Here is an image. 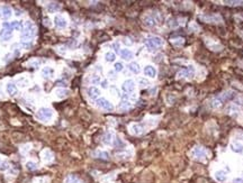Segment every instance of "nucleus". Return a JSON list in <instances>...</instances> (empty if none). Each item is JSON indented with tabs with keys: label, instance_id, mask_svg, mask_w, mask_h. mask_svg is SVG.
<instances>
[{
	"label": "nucleus",
	"instance_id": "473e14b6",
	"mask_svg": "<svg viewBox=\"0 0 243 183\" xmlns=\"http://www.w3.org/2000/svg\"><path fill=\"white\" fill-rule=\"evenodd\" d=\"M177 76L178 78H187V76H190V74H189V72L186 69V70H181L180 72H178Z\"/></svg>",
	"mask_w": 243,
	"mask_h": 183
},
{
	"label": "nucleus",
	"instance_id": "412c9836",
	"mask_svg": "<svg viewBox=\"0 0 243 183\" xmlns=\"http://www.w3.org/2000/svg\"><path fill=\"white\" fill-rule=\"evenodd\" d=\"M42 74L44 75L45 78H51V76H53V74H54V69L51 67V66H45V67H43V70H42Z\"/></svg>",
	"mask_w": 243,
	"mask_h": 183
},
{
	"label": "nucleus",
	"instance_id": "39448f33",
	"mask_svg": "<svg viewBox=\"0 0 243 183\" xmlns=\"http://www.w3.org/2000/svg\"><path fill=\"white\" fill-rule=\"evenodd\" d=\"M192 156L196 160H204L206 157V151L201 146L194 147V149L192 151Z\"/></svg>",
	"mask_w": 243,
	"mask_h": 183
},
{
	"label": "nucleus",
	"instance_id": "e433bc0d",
	"mask_svg": "<svg viewBox=\"0 0 243 183\" xmlns=\"http://www.w3.org/2000/svg\"><path fill=\"white\" fill-rule=\"evenodd\" d=\"M9 168V163L8 162H2L0 163V171H6Z\"/></svg>",
	"mask_w": 243,
	"mask_h": 183
},
{
	"label": "nucleus",
	"instance_id": "a18cd8bd",
	"mask_svg": "<svg viewBox=\"0 0 243 183\" xmlns=\"http://www.w3.org/2000/svg\"><path fill=\"white\" fill-rule=\"evenodd\" d=\"M101 87H103V88H107V87H108V82L106 80L103 81V82H101Z\"/></svg>",
	"mask_w": 243,
	"mask_h": 183
},
{
	"label": "nucleus",
	"instance_id": "bb28decb",
	"mask_svg": "<svg viewBox=\"0 0 243 183\" xmlns=\"http://www.w3.org/2000/svg\"><path fill=\"white\" fill-rule=\"evenodd\" d=\"M10 26H11V29L13 30H22L23 29V25L18 20H14V22H10Z\"/></svg>",
	"mask_w": 243,
	"mask_h": 183
},
{
	"label": "nucleus",
	"instance_id": "c756f323",
	"mask_svg": "<svg viewBox=\"0 0 243 183\" xmlns=\"http://www.w3.org/2000/svg\"><path fill=\"white\" fill-rule=\"evenodd\" d=\"M222 103H223V100H222L221 98H215V99L212 100L211 106H212L213 108H220L222 106Z\"/></svg>",
	"mask_w": 243,
	"mask_h": 183
},
{
	"label": "nucleus",
	"instance_id": "6ab92c4d",
	"mask_svg": "<svg viewBox=\"0 0 243 183\" xmlns=\"http://www.w3.org/2000/svg\"><path fill=\"white\" fill-rule=\"evenodd\" d=\"M113 139H114V135H113V133L107 132L105 135H104L103 142H104V144H106V145H111V143H113Z\"/></svg>",
	"mask_w": 243,
	"mask_h": 183
},
{
	"label": "nucleus",
	"instance_id": "9b49d317",
	"mask_svg": "<svg viewBox=\"0 0 243 183\" xmlns=\"http://www.w3.org/2000/svg\"><path fill=\"white\" fill-rule=\"evenodd\" d=\"M143 22H144V25L147 27H154L155 25H156V19L152 15L145 16L144 19H143Z\"/></svg>",
	"mask_w": 243,
	"mask_h": 183
},
{
	"label": "nucleus",
	"instance_id": "0eeeda50",
	"mask_svg": "<svg viewBox=\"0 0 243 183\" xmlns=\"http://www.w3.org/2000/svg\"><path fill=\"white\" fill-rule=\"evenodd\" d=\"M54 25H55V27H58L59 29H63V28H66V27L68 22H66V19L63 17V16L56 15L54 17Z\"/></svg>",
	"mask_w": 243,
	"mask_h": 183
},
{
	"label": "nucleus",
	"instance_id": "37998d69",
	"mask_svg": "<svg viewBox=\"0 0 243 183\" xmlns=\"http://www.w3.org/2000/svg\"><path fill=\"white\" fill-rule=\"evenodd\" d=\"M113 48H114L116 52L119 51V43H117V42H116V43H114V44H113Z\"/></svg>",
	"mask_w": 243,
	"mask_h": 183
},
{
	"label": "nucleus",
	"instance_id": "f8f14e48",
	"mask_svg": "<svg viewBox=\"0 0 243 183\" xmlns=\"http://www.w3.org/2000/svg\"><path fill=\"white\" fill-rule=\"evenodd\" d=\"M144 74L147 76H150V78H155V75H156V69L153 65H147L144 67Z\"/></svg>",
	"mask_w": 243,
	"mask_h": 183
},
{
	"label": "nucleus",
	"instance_id": "49530a36",
	"mask_svg": "<svg viewBox=\"0 0 243 183\" xmlns=\"http://www.w3.org/2000/svg\"><path fill=\"white\" fill-rule=\"evenodd\" d=\"M78 183H82V182H81V181H79V182H78Z\"/></svg>",
	"mask_w": 243,
	"mask_h": 183
},
{
	"label": "nucleus",
	"instance_id": "a211bd4d",
	"mask_svg": "<svg viewBox=\"0 0 243 183\" xmlns=\"http://www.w3.org/2000/svg\"><path fill=\"white\" fill-rule=\"evenodd\" d=\"M128 70H130V71L134 74L140 73V71H141L140 64H139L137 62H132V63H130V64H128Z\"/></svg>",
	"mask_w": 243,
	"mask_h": 183
},
{
	"label": "nucleus",
	"instance_id": "b1692460",
	"mask_svg": "<svg viewBox=\"0 0 243 183\" xmlns=\"http://www.w3.org/2000/svg\"><path fill=\"white\" fill-rule=\"evenodd\" d=\"M118 108L120 110H127V109H131L132 108V103L130 102L128 100H123L122 102L119 103Z\"/></svg>",
	"mask_w": 243,
	"mask_h": 183
},
{
	"label": "nucleus",
	"instance_id": "c85d7f7f",
	"mask_svg": "<svg viewBox=\"0 0 243 183\" xmlns=\"http://www.w3.org/2000/svg\"><path fill=\"white\" fill-rule=\"evenodd\" d=\"M234 97H235V95H234L233 91H226V92H224V93L222 95V99H223V100H231V99H233Z\"/></svg>",
	"mask_w": 243,
	"mask_h": 183
},
{
	"label": "nucleus",
	"instance_id": "7c9ffc66",
	"mask_svg": "<svg viewBox=\"0 0 243 183\" xmlns=\"http://www.w3.org/2000/svg\"><path fill=\"white\" fill-rule=\"evenodd\" d=\"M80 181L75 175H69L66 179V183H78Z\"/></svg>",
	"mask_w": 243,
	"mask_h": 183
},
{
	"label": "nucleus",
	"instance_id": "79ce46f5",
	"mask_svg": "<svg viewBox=\"0 0 243 183\" xmlns=\"http://www.w3.org/2000/svg\"><path fill=\"white\" fill-rule=\"evenodd\" d=\"M56 86H58V87H66V83L64 81H58V82H56Z\"/></svg>",
	"mask_w": 243,
	"mask_h": 183
},
{
	"label": "nucleus",
	"instance_id": "4be33fe9",
	"mask_svg": "<svg viewBox=\"0 0 243 183\" xmlns=\"http://www.w3.org/2000/svg\"><path fill=\"white\" fill-rule=\"evenodd\" d=\"M200 19H203L205 22H216L217 20H222L220 16H201Z\"/></svg>",
	"mask_w": 243,
	"mask_h": 183
},
{
	"label": "nucleus",
	"instance_id": "9d476101",
	"mask_svg": "<svg viewBox=\"0 0 243 183\" xmlns=\"http://www.w3.org/2000/svg\"><path fill=\"white\" fill-rule=\"evenodd\" d=\"M214 177H215V180H216L217 182H225V181L228 180V174H226L224 171L220 170V171L215 172Z\"/></svg>",
	"mask_w": 243,
	"mask_h": 183
},
{
	"label": "nucleus",
	"instance_id": "a878e982",
	"mask_svg": "<svg viewBox=\"0 0 243 183\" xmlns=\"http://www.w3.org/2000/svg\"><path fill=\"white\" fill-rule=\"evenodd\" d=\"M59 9H60V5L58 2H51V4H49V6H47V10H49L50 13L58 11Z\"/></svg>",
	"mask_w": 243,
	"mask_h": 183
},
{
	"label": "nucleus",
	"instance_id": "1a4fd4ad",
	"mask_svg": "<svg viewBox=\"0 0 243 183\" xmlns=\"http://www.w3.org/2000/svg\"><path fill=\"white\" fill-rule=\"evenodd\" d=\"M119 54H120L122 59H124L125 61H130V60H132L133 56H134L133 52L131 51V50H128V48H123V50H120V51H119Z\"/></svg>",
	"mask_w": 243,
	"mask_h": 183
},
{
	"label": "nucleus",
	"instance_id": "4c0bfd02",
	"mask_svg": "<svg viewBox=\"0 0 243 183\" xmlns=\"http://www.w3.org/2000/svg\"><path fill=\"white\" fill-rule=\"evenodd\" d=\"M39 64H41V62H39V61H34V60H33L32 62H30V63H28V65H30L32 67H34V69L38 67V66H39Z\"/></svg>",
	"mask_w": 243,
	"mask_h": 183
},
{
	"label": "nucleus",
	"instance_id": "c9c22d12",
	"mask_svg": "<svg viewBox=\"0 0 243 183\" xmlns=\"http://www.w3.org/2000/svg\"><path fill=\"white\" fill-rule=\"evenodd\" d=\"M139 83H140L141 87H147V86L150 84V83H149V81H147V79H144V78H141V79H139Z\"/></svg>",
	"mask_w": 243,
	"mask_h": 183
},
{
	"label": "nucleus",
	"instance_id": "c03bdc74",
	"mask_svg": "<svg viewBox=\"0 0 243 183\" xmlns=\"http://www.w3.org/2000/svg\"><path fill=\"white\" fill-rule=\"evenodd\" d=\"M233 183H243V179H241V177H236V179H234Z\"/></svg>",
	"mask_w": 243,
	"mask_h": 183
},
{
	"label": "nucleus",
	"instance_id": "f704fd0d",
	"mask_svg": "<svg viewBox=\"0 0 243 183\" xmlns=\"http://www.w3.org/2000/svg\"><path fill=\"white\" fill-rule=\"evenodd\" d=\"M100 82H101V80H100V76L99 75H92L91 76V83L92 84H98Z\"/></svg>",
	"mask_w": 243,
	"mask_h": 183
},
{
	"label": "nucleus",
	"instance_id": "5701e85b",
	"mask_svg": "<svg viewBox=\"0 0 243 183\" xmlns=\"http://www.w3.org/2000/svg\"><path fill=\"white\" fill-rule=\"evenodd\" d=\"M55 95H56V97L59 99H63V98H66V95H69V91L66 89H58L55 91Z\"/></svg>",
	"mask_w": 243,
	"mask_h": 183
},
{
	"label": "nucleus",
	"instance_id": "4468645a",
	"mask_svg": "<svg viewBox=\"0 0 243 183\" xmlns=\"http://www.w3.org/2000/svg\"><path fill=\"white\" fill-rule=\"evenodd\" d=\"M6 91H7L8 95H13V97L18 93V89H17V86L15 83H8L6 86Z\"/></svg>",
	"mask_w": 243,
	"mask_h": 183
},
{
	"label": "nucleus",
	"instance_id": "f3484780",
	"mask_svg": "<svg viewBox=\"0 0 243 183\" xmlns=\"http://www.w3.org/2000/svg\"><path fill=\"white\" fill-rule=\"evenodd\" d=\"M42 158L44 160L45 162H51V161H53V153H52L50 149H44L43 152H42Z\"/></svg>",
	"mask_w": 243,
	"mask_h": 183
},
{
	"label": "nucleus",
	"instance_id": "20e7f679",
	"mask_svg": "<svg viewBox=\"0 0 243 183\" xmlns=\"http://www.w3.org/2000/svg\"><path fill=\"white\" fill-rule=\"evenodd\" d=\"M96 104L97 107L101 108V109L106 110V111H113L114 110V106L111 101H108L107 99L105 98H98L96 100Z\"/></svg>",
	"mask_w": 243,
	"mask_h": 183
},
{
	"label": "nucleus",
	"instance_id": "cd10ccee",
	"mask_svg": "<svg viewBox=\"0 0 243 183\" xmlns=\"http://www.w3.org/2000/svg\"><path fill=\"white\" fill-rule=\"evenodd\" d=\"M95 155L98 158H101V160H108L109 158V154L107 152H104V151H98V152L95 153Z\"/></svg>",
	"mask_w": 243,
	"mask_h": 183
},
{
	"label": "nucleus",
	"instance_id": "ea45409f",
	"mask_svg": "<svg viewBox=\"0 0 243 183\" xmlns=\"http://www.w3.org/2000/svg\"><path fill=\"white\" fill-rule=\"evenodd\" d=\"M172 43H173V45H181L182 43H184V39L182 38H177V39H173L172 41Z\"/></svg>",
	"mask_w": 243,
	"mask_h": 183
},
{
	"label": "nucleus",
	"instance_id": "72a5a7b5",
	"mask_svg": "<svg viewBox=\"0 0 243 183\" xmlns=\"http://www.w3.org/2000/svg\"><path fill=\"white\" fill-rule=\"evenodd\" d=\"M26 168L30 170V171H35L37 168V165L35 163H33V162H27L26 163Z\"/></svg>",
	"mask_w": 243,
	"mask_h": 183
},
{
	"label": "nucleus",
	"instance_id": "ddd939ff",
	"mask_svg": "<svg viewBox=\"0 0 243 183\" xmlns=\"http://www.w3.org/2000/svg\"><path fill=\"white\" fill-rule=\"evenodd\" d=\"M88 95L90 99H97L100 95V90L97 87H90L88 89Z\"/></svg>",
	"mask_w": 243,
	"mask_h": 183
},
{
	"label": "nucleus",
	"instance_id": "2f4dec72",
	"mask_svg": "<svg viewBox=\"0 0 243 183\" xmlns=\"http://www.w3.org/2000/svg\"><path fill=\"white\" fill-rule=\"evenodd\" d=\"M123 69H124L123 63H120V62L115 63V65H114V71H115V72H120V71H123Z\"/></svg>",
	"mask_w": 243,
	"mask_h": 183
},
{
	"label": "nucleus",
	"instance_id": "dca6fc26",
	"mask_svg": "<svg viewBox=\"0 0 243 183\" xmlns=\"http://www.w3.org/2000/svg\"><path fill=\"white\" fill-rule=\"evenodd\" d=\"M11 36H13V30L5 29V28L0 30V37H1L2 41H8V39L11 38Z\"/></svg>",
	"mask_w": 243,
	"mask_h": 183
},
{
	"label": "nucleus",
	"instance_id": "58836bf2",
	"mask_svg": "<svg viewBox=\"0 0 243 183\" xmlns=\"http://www.w3.org/2000/svg\"><path fill=\"white\" fill-rule=\"evenodd\" d=\"M224 4H228V5H232V6H235V5H243V1H224Z\"/></svg>",
	"mask_w": 243,
	"mask_h": 183
},
{
	"label": "nucleus",
	"instance_id": "f257e3e1",
	"mask_svg": "<svg viewBox=\"0 0 243 183\" xmlns=\"http://www.w3.org/2000/svg\"><path fill=\"white\" fill-rule=\"evenodd\" d=\"M35 34H36V27L34 26L33 22L28 20V22H25V26H24L22 34H20V39H22V42H27L35 36Z\"/></svg>",
	"mask_w": 243,
	"mask_h": 183
},
{
	"label": "nucleus",
	"instance_id": "6e6552de",
	"mask_svg": "<svg viewBox=\"0 0 243 183\" xmlns=\"http://www.w3.org/2000/svg\"><path fill=\"white\" fill-rule=\"evenodd\" d=\"M130 129H131V133H132L133 135H136V136L142 135L144 133V127L140 124H133L130 127Z\"/></svg>",
	"mask_w": 243,
	"mask_h": 183
},
{
	"label": "nucleus",
	"instance_id": "7ed1b4c3",
	"mask_svg": "<svg viewBox=\"0 0 243 183\" xmlns=\"http://www.w3.org/2000/svg\"><path fill=\"white\" fill-rule=\"evenodd\" d=\"M53 110L51 108H47V107H43L41 109H38V111L36 112V117L39 120H50L53 117Z\"/></svg>",
	"mask_w": 243,
	"mask_h": 183
},
{
	"label": "nucleus",
	"instance_id": "423d86ee",
	"mask_svg": "<svg viewBox=\"0 0 243 183\" xmlns=\"http://www.w3.org/2000/svg\"><path fill=\"white\" fill-rule=\"evenodd\" d=\"M122 89L123 91L126 92V93H131L135 90V81L132 80V79H127L123 82L122 84Z\"/></svg>",
	"mask_w": 243,
	"mask_h": 183
},
{
	"label": "nucleus",
	"instance_id": "f03ea898",
	"mask_svg": "<svg viewBox=\"0 0 243 183\" xmlns=\"http://www.w3.org/2000/svg\"><path fill=\"white\" fill-rule=\"evenodd\" d=\"M163 44H164L163 39L159 36H151L145 39V45H147V48H149L150 51H154L156 48L163 46Z\"/></svg>",
	"mask_w": 243,
	"mask_h": 183
},
{
	"label": "nucleus",
	"instance_id": "aec40b11",
	"mask_svg": "<svg viewBox=\"0 0 243 183\" xmlns=\"http://www.w3.org/2000/svg\"><path fill=\"white\" fill-rule=\"evenodd\" d=\"M231 149L234 152V153H242L243 152V145L239 142L235 143H232L231 144Z\"/></svg>",
	"mask_w": 243,
	"mask_h": 183
},
{
	"label": "nucleus",
	"instance_id": "a19ab883",
	"mask_svg": "<svg viewBox=\"0 0 243 183\" xmlns=\"http://www.w3.org/2000/svg\"><path fill=\"white\" fill-rule=\"evenodd\" d=\"M2 28H5V29H9V30H13L11 29V26H10V22H2Z\"/></svg>",
	"mask_w": 243,
	"mask_h": 183
},
{
	"label": "nucleus",
	"instance_id": "393cba45",
	"mask_svg": "<svg viewBox=\"0 0 243 183\" xmlns=\"http://www.w3.org/2000/svg\"><path fill=\"white\" fill-rule=\"evenodd\" d=\"M105 60H106V62H109V63L115 62V60H116V54H115L114 52H107V53L105 54Z\"/></svg>",
	"mask_w": 243,
	"mask_h": 183
},
{
	"label": "nucleus",
	"instance_id": "2eb2a0df",
	"mask_svg": "<svg viewBox=\"0 0 243 183\" xmlns=\"http://www.w3.org/2000/svg\"><path fill=\"white\" fill-rule=\"evenodd\" d=\"M11 15H13V10H11V8L10 7L4 6V7L1 8V17H2L4 19H9V18L11 17Z\"/></svg>",
	"mask_w": 243,
	"mask_h": 183
}]
</instances>
